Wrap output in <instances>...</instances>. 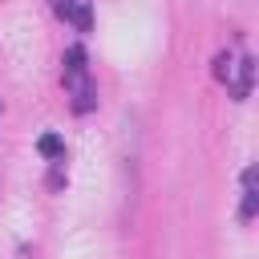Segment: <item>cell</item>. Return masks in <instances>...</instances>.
<instances>
[{
    "mask_svg": "<svg viewBox=\"0 0 259 259\" xmlns=\"http://www.w3.org/2000/svg\"><path fill=\"white\" fill-rule=\"evenodd\" d=\"M231 69H235V61H231L227 53H219V57H214V77H219V81H227V77H231Z\"/></svg>",
    "mask_w": 259,
    "mask_h": 259,
    "instance_id": "52a82bcc",
    "label": "cell"
},
{
    "mask_svg": "<svg viewBox=\"0 0 259 259\" xmlns=\"http://www.w3.org/2000/svg\"><path fill=\"white\" fill-rule=\"evenodd\" d=\"M69 93H73V109H77V113H89V109L97 105V93H93V85H89V81L73 85Z\"/></svg>",
    "mask_w": 259,
    "mask_h": 259,
    "instance_id": "5b68a950",
    "label": "cell"
},
{
    "mask_svg": "<svg viewBox=\"0 0 259 259\" xmlns=\"http://www.w3.org/2000/svg\"><path fill=\"white\" fill-rule=\"evenodd\" d=\"M255 210H259V190H255V166H247V170H243V206H239V214H243V219H255Z\"/></svg>",
    "mask_w": 259,
    "mask_h": 259,
    "instance_id": "277c9868",
    "label": "cell"
},
{
    "mask_svg": "<svg viewBox=\"0 0 259 259\" xmlns=\"http://www.w3.org/2000/svg\"><path fill=\"white\" fill-rule=\"evenodd\" d=\"M53 4V12L61 16V20H69L77 32H89L93 28V8H89V0H49Z\"/></svg>",
    "mask_w": 259,
    "mask_h": 259,
    "instance_id": "6da1fadb",
    "label": "cell"
},
{
    "mask_svg": "<svg viewBox=\"0 0 259 259\" xmlns=\"http://www.w3.org/2000/svg\"><path fill=\"white\" fill-rule=\"evenodd\" d=\"M227 81H231V97H235V101H243V97L251 93V81H255V61H251V57H243V61L231 69V77H227Z\"/></svg>",
    "mask_w": 259,
    "mask_h": 259,
    "instance_id": "7a4b0ae2",
    "label": "cell"
},
{
    "mask_svg": "<svg viewBox=\"0 0 259 259\" xmlns=\"http://www.w3.org/2000/svg\"><path fill=\"white\" fill-rule=\"evenodd\" d=\"M81 81H89V77H85V49L73 45V49H65V85L73 89V85H81Z\"/></svg>",
    "mask_w": 259,
    "mask_h": 259,
    "instance_id": "3957f363",
    "label": "cell"
},
{
    "mask_svg": "<svg viewBox=\"0 0 259 259\" xmlns=\"http://www.w3.org/2000/svg\"><path fill=\"white\" fill-rule=\"evenodd\" d=\"M36 150H40L45 158H53V162L65 158V142H61V134H40V138H36Z\"/></svg>",
    "mask_w": 259,
    "mask_h": 259,
    "instance_id": "8992f818",
    "label": "cell"
}]
</instances>
